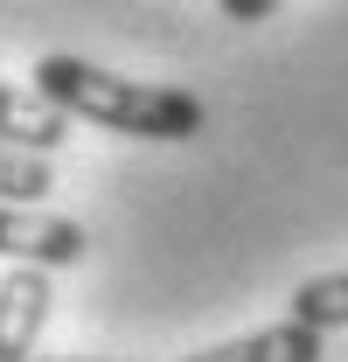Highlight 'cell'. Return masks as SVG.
I'll return each instance as SVG.
<instances>
[{
    "instance_id": "obj_9",
    "label": "cell",
    "mask_w": 348,
    "mask_h": 362,
    "mask_svg": "<svg viewBox=\"0 0 348 362\" xmlns=\"http://www.w3.org/2000/svg\"><path fill=\"white\" fill-rule=\"evenodd\" d=\"M35 362H105V356H35Z\"/></svg>"
},
{
    "instance_id": "obj_6",
    "label": "cell",
    "mask_w": 348,
    "mask_h": 362,
    "mask_svg": "<svg viewBox=\"0 0 348 362\" xmlns=\"http://www.w3.org/2000/svg\"><path fill=\"white\" fill-rule=\"evenodd\" d=\"M300 327H313V334H335V327H348V272H320V279H300L293 286V314Z\"/></svg>"
},
{
    "instance_id": "obj_3",
    "label": "cell",
    "mask_w": 348,
    "mask_h": 362,
    "mask_svg": "<svg viewBox=\"0 0 348 362\" xmlns=\"http://www.w3.org/2000/svg\"><path fill=\"white\" fill-rule=\"evenodd\" d=\"M49 272L7 265L0 272V362H35V341L49 327Z\"/></svg>"
},
{
    "instance_id": "obj_4",
    "label": "cell",
    "mask_w": 348,
    "mask_h": 362,
    "mask_svg": "<svg viewBox=\"0 0 348 362\" xmlns=\"http://www.w3.org/2000/svg\"><path fill=\"white\" fill-rule=\"evenodd\" d=\"M63 139H70V119L49 105L42 90H35V84H14V77H0V146L49 160Z\"/></svg>"
},
{
    "instance_id": "obj_8",
    "label": "cell",
    "mask_w": 348,
    "mask_h": 362,
    "mask_svg": "<svg viewBox=\"0 0 348 362\" xmlns=\"http://www.w3.org/2000/svg\"><path fill=\"white\" fill-rule=\"evenodd\" d=\"M223 14H237V21H265L272 0H223Z\"/></svg>"
},
{
    "instance_id": "obj_5",
    "label": "cell",
    "mask_w": 348,
    "mask_h": 362,
    "mask_svg": "<svg viewBox=\"0 0 348 362\" xmlns=\"http://www.w3.org/2000/svg\"><path fill=\"white\" fill-rule=\"evenodd\" d=\"M320 356H327V334H313V327H300V320H279V327L216 341V349L181 356V362H320Z\"/></svg>"
},
{
    "instance_id": "obj_2",
    "label": "cell",
    "mask_w": 348,
    "mask_h": 362,
    "mask_svg": "<svg viewBox=\"0 0 348 362\" xmlns=\"http://www.w3.org/2000/svg\"><path fill=\"white\" fill-rule=\"evenodd\" d=\"M91 251V230L56 216V209H14L0 202V258L14 265H35V272H63Z\"/></svg>"
},
{
    "instance_id": "obj_1",
    "label": "cell",
    "mask_w": 348,
    "mask_h": 362,
    "mask_svg": "<svg viewBox=\"0 0 348 362\" xmlns=\"http://www.w3.org/2000/svg\"><path fill=\"white\" fill-rule=\"evenodd\" d=\"M35 90L77 126H105V133L126 139H195L202 133V98L181 84H146V77H119L105 63H84V56H42L35 63Z\"/></svg>"
},
{
    "instance_id": "obj_7",
    "label": "cell",
    "mask_w": 348,
    "mask_h": 362,
    "mask_svg": "<svg viewBox=\"0 0 348 362\" xmlns=\"http://www.w3.org/2000/svg\"><path fill=\"white\" fill-rule=\"evenodd\" d=\"M56 188V175H49V160H35V153H14V146H0V202H14V209H42V195Z\"/></svg>"
}]
</instances>
